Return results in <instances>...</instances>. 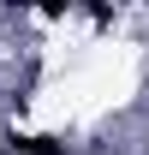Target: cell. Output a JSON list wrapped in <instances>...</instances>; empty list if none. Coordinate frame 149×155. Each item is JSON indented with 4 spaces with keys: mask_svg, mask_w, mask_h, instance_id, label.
Masks as SVG:
<instances>
[{
    "mask_svg": "<svg viewBox=\"0 0 149 155\" xmlns=\"http://www.w3.org/2000/svg\"><path fill=\"white\" fill-rule=\"evenodd\" d=\"M18 155H66V149H60L54 137H30V143H24V149H18Z\"/></svg>",
    "mask_w": 149,
    "mask_h": 155,
    "instance_id": "cell-1",
    "label": "cell"
},
{
    "mask_svg": "<svg viewBox=\"0 0 149 155\" xmlns=\"http://www.w3.org/2000/svg\"><path fill=\"white\" fill-rule=\"evenodd\" d=\"M12 155H18V149H12Z\"/></svg>",
    "mask_w": 149,
    "mask_h": 155,
    "instance_id": "cell-2",
    "label": "cell"
}]
</instances>
